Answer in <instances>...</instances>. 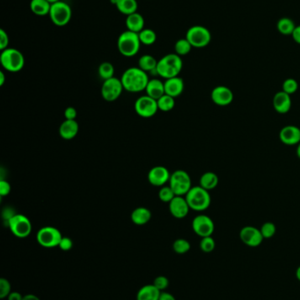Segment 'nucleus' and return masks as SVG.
I'll list each match as a JSON object with an SVG mask.
<instances>
[{
    "instance_id": "f257e3e1",
    "label": "nucleus",
    "mask_w": 300,
    "mask_h": 300,
    "mask_svg": "<svg viewBox=\"0 0 300 300\" xmlns=\"http://www.w3.org/2000/svg\"><path fill=\"white\" fill-rule=\"evenodd\" d=\"M121 81L125 91L138 93L145 91L150 79L148 73L144 72L138 67H132L123 72Z\"/></svg>"
},
{
    "instance_id": "f03ea898",
    "label": "nucleus",
    "mask_w": 300,
    "mask_h": 300,
    "mask_svg": "<svg viewBox=\"0 0 300 300\" xmlns=\"http://www.w3.org/2000/svg\"><path fill=\"white\" fill-rule=\"evenodd\" d=\"M183 67L181 56L177 54H168L163 56L158 61L157 75L162 78L169 79L179 76Z\"/></svg>"
},
{
    "instance_id": "7ed1b4c3",
    "label": "nucleus",
    "mask_w": 300,
    "mask_h": 300,
    "mask_svg": "<svg viewBox=\"0 0 300 300\" xmlns=\"http://www.w3.org/2000/svg\"><path fill=\"white\" fill-rule=\"evenodd\" d=\"M141 42L138 33L126 30L120 34L117 39V49L121 55L125 57H133L140 50Z\"/></svg>"
},
{
    "instance_id": "20e7f679",
    "label": "nucleus",
    "mask_w": 300,
    "mask_h": 300,
    "mask_svg": "<svg viewBox=\"0 0 300 300\" xmlns=\"http://www.w3.org/2000/svg\"><path fill=\"white\" fill-rule=\"evenodd\" d=\"M185 198L187 200L190 210H194L196 212L205 211L212 203V197L209 191L202 188L200 185L190 189L185 196Z\"/></svg>"
},
{
    "instance_id": "39448f33",
    "label": "nucleus",
    "mask_w": 300,
    "mask_h": 300,
    "mask_svg": "<svg viewBox=\"0 0 300 300\" xmlns=\"http://www.w3.org/2000/svg\"><path fill=\"white\" fill-rule=\"evenodd\" d=\"M0 63L6 71L18 72L24 68V55L18 49L7 48L1 52Z\"/></svg>"
},
{
    "instance_id": "423d86ee",
    "label": "nucleus",
    "mask_w": 300,
    "mask_h": 300,
    "mask_svg": "<svg viewBox=\"0 0 300 300\" xmlns=\"http://www.w3.org/2000/svg\"><path fill=\"white\" fill-rule=\"evenodd\" d=\"M169 186L176 196H186L192 188V182L189 173L182 170L174 171L170 176Z\"/></svg>"
},
{
    "instance_id": "0eeeda50",
    "label": "nucleus",
    "mask_w": 300,
    "mask_h": 300,
    "mask_svg": "<svg viewBox=\"0 0 300 300\" xmlns=\"http://www.w3.org/2000/svg\"><path fill=\"white\" fill-rule=\"evenodd\" d=\"M49 18L57 27H65L71 22L72 11L71 6L64 1H59L51 5Z\"/></svg>"
},
{
    "instance_id": "6e6552de",
    "label": "nucleus",
    "mask_w": 300,
    "mask_h": 300,
    "mask_svg": "<svg viewBox=\"0 0 300 300\" xmlns=\"http://www.w3.org/2000/svg\"><path fill=\"white\" fill-rule=\"evenodd\" d=\"M7 225L12 234L18 238H27L32 232L30 219L22 213H15L7 221Z\"/></svg>"
},
{
    "instance_id": "1a4fd4ad",
    "label": "nucleus",
    "mask_w": 300,
    "mask_h": 300,
    "mask_svg": "<svg viewBox=\"0 0 300 300\" xmlns=\"http://www.w3.org/2000/svg\"><path fill=\"white\" fill-rule=\"evenodd\" d=\"M186 39L190 42L193 48L202 49L210 44L212 41V34L205 27L193 26L187 31Z\"/></svg>"
},
{
    "instance_id": "9d476101",
    "label": "nucleus",
    "mask_w": 300,
    "mask_h": 300,
    "mask_svg": "<svg viewBox=\"0 0 300 300\" xmlns=\"http://www.w3.org/2000/svg\"><path fill=\"white\" fill-rule=\"evenodd\" d=\"M63 235L61 232L54 227H43L37 232V243L43 248L52 249L59 247Z\"/></svg>"
},
{
    "instance_id": "9b49d317",
    "label": "nucleus",
    "mask_w": 300,
    "mask_h": 300,
    "mask_svg": "<svg viewBox=\"0 0 300 300\" xmlns=\"http://www.w3.org/2000/svg\"><path fill=\"white\" fill-rule=\"evenodd\" d=\"M134 109L138 116L149 118L156 114L159 111V107L156 99L149 97L148 95H144L136 100Z\"/></svg>"
},
{
    "instance_id": "f8f14e48",
    "label": "nucleus",
    "mask_w": 300,
    "mask_h": 300,
    "mask_svg": "<svg viewBox=\"0 0 300 300\" xmlns=\"http://www.w3.org/2000/svg\"><path fill=\"white\" fill-rule=\"evenodd\" d=\"M123 84L121 79L117 77H112L110 79L105 80L101 86V96L103 99L107 102H114L119 98L123 93Z\"/></svg>"
},
{
    "instance_id": "ddd939ff",
    "label": "nucleus",
    "mask_w": 300,
    "mask_h": 300,
    "mask_svg": "<svg viewBox=\"0 0 300 300\" xmlns=\"http://www.w3.org/2000/svg\"><path fill=\"white\" fill-rule=\"evenodd\" d=\"M192 228L198 236H212L214 233L215 224L212 218L204 214H199L194 218L192 222Z\"/></svg>"
},
{
    "instance_id": "4468645a",
    "label": "nucleus",
    "mask_w": 300,
    "mask_h": 300,
    "mask_svg": "<svg viewBox=\"0 0 300 300\" xmlns=\"http://www.w3.org/2000/svg\"><path fill=\"white\" fill-rule=\"evenodd\" d=\"M239 238L242 243L251 248H256L260 246L264 239L260 229L252 226H247L242 228L239 232Z\"/></svg>"
},
{
    "instance_id": "2eb2a0df",
    "label": "nucleus",
    "mask_w": 300,
    "mask_h": 300,
    "mask_svg": "<svg viewBox=\"0 0 300 300\" xmlns=\"http://www.w3.org/2000/svg\"><path fill=\"white\" fill-rule=\"evenodd\" d=\"M171 173L164 166H155L148 172V181L153 186L162 187L169 183Z\"/></svg>"
},
{
    "instance_id": "dca6fc26",
    "label": "nucleus",
    "mask_w": 300,
    "mask_h": 300,
    "mask_svg": "<svg viewBox=\"0 0 300 300\" xmlns=\"http://www.w3.org/2000/svg\"><path fill=\"white\" fill-rule=\"evenodd\" d=\"M212 102L217 106H227L232 104L234 98L233 92L231 89L227 86H217L212 91L211 94Z\"/></svg>"
},
{
    "instance_id": "f3484780",
    "label": "nucleus",
    "mask_w": 300,
    "mask_h": 300,
    "mask_svg": "<svg viewBox=\"0 0 300 300\" xmlns=\"http://www.w3.org/2000/svg\"><path fill=\"white\" fill-rule=\"evenodd\" d=\"M190 206L182 196H175L169 203V212L176 218H184L190 212Z\"/></svg>"
},
{
    "instance_id": "a211bd4d",
    "label": "nucleus",
    "mask_w": 300,
    "mask_h": 300,
    "mask_svg": "<svg viewBox=\"0 0 300 300\" xmlns=\"http://www.w3.org/2000/svg\"><path fill=\"white\" fill-rule=\"evenodd\" d=\"M279 138L285 145H297L300 143V128L292 125L285 126L280 131Z\"/></svg>"
},
{
    "instance_id": "6ab92c4d",
    "label": "nucleus",
    "mask_w": 300,
    "mask_h": 300,
    "mask_svg": "<svg viewBox=\"0 0 300 300\" xmlns=\"http://www.w3.org/2000/svg\"><path fill=\"white\" fill-rule=\"evenodd\" d=\"M292 102L291 95L287 94L285 91H279L273 97V106L276 112L280 114H285L290 112Z\"/></svg>"
},
{
    "instance_id": "aec40b11",
    "label": "nucleus",
    "mask_w": 300,
    "mask_h": 300,
    "mask_svg": "<svg viewBox=\"0 0 300 300\" xmlns=\"http://www.w3.org/2000/svg\"><path fill=\"white\" fill-rule=\"evenodd\" d=\"M165 93L173 97H177L182 94L184 91L183 79L180 76H175L173 78L166 79L164 82Z\"/></svg>"
},
{
    "instance_id": "412c9836",
    "label": "nucleus",
    "mask_w": 300,
    "mask_h": 300,
    "mask_svg": "<svg viewBox=\"0 0 300 300\" xmlns=\"http://www.w3.org/2000/svg\"><path fill=\"white\" fill-rule=\"evenodd\" d=\"M79 131H80V126L76 121L65 119V122L60 125L59 134L63 139L69 141V139H74L78 135Z\"/></svg>"
},
{
    "instance_id": "4be33fe9",
    "label": "nucleus",
    "mask_w": 300,
    "mask_h": 300,
    "mask_svg": "<svg viewBox=\"0 0 300 300\" xmlns=\"http://www.w3.org/2000/svg\"><path fill=\"white\" fill-rule=\"evenodd\" d=\"M144 24L145 22L144 17L138 12L132 13L130 15L126 16L125 25L127 30L139 33L144 29Z\"/></svg>"
},
{
    "instance_id": "5701e85b",
    "label": "nucleus",
    "mask_w": 300,
    "mask_h": 300,
    "mask_svg": "<svg viewBox=\"0 0 300 300\" xmlns=\"http://www.w3.org/2000/svg\"><path fill=\"white\" fill-rule=\"evenodd\" d=\"M146 95L158 100L165 95V85L164 82L158 78L150 79L145 89Z\"/></svg>"
},
{
    "instance_id": "b1692460",
    "label": "nucleus",
    "mask_w": 300,
    "mask_h": 300,
    "mask_svg": "<svg viewBox=\"0 0 300 300\" xmlns=\"http://www.w3.org/2000/svg\"><path fill=\"white\" fill-rule=\"evenodd\" d=\"M130 218L134 224L138 226H144L150 222L152 218V212L146 207L139 206L138 208L133 210Z\"/></svg>"
},
{
    "instance_id": "393cba45",
    "label": "nucleus",
    "mask_w": 300,
    "mask_h": 300,
    "mask_svg": "<svg viewBox=\"0 0 300 300\" xmlns=\"http://www.w3.org/2000/svg\"><path fill=\"white\" fill-rule=\"evenodd\" d=\"M161 291L153 285H144L137 295V300H159Z\"/></svg>"
},
{
    "instance_id": "a878e982",
    "label": "nucleus",
    "mask_w": 300,
    "mask_h": 300,
    "mask_svg": "<svg viewBox=\"0 0 300 300\" xmlns=\"http://www.w3.org/2000/svg\"><path fill=\"white\" fill-rule=\"evenodd\" d=\"M157 65H158V61H157L156 58L153 57V55H142L138 60V68L144 70V72L151 73L153 75L154 74L157 75Z\"/></svg>"
},
{
    "instance_id": "bb28decb",
    "label": "nucleus",
    "mask_w": 300,
    "mask_h": 300,
    "mask_svg": "<svg viewBox=\"0 0 300 300\" xmlns=\"http://www.w3.org/2000/svg\"><path fill=\"white\" fill-rule=\"evenodd\" d=\"M51 8V4H49L47 0H31L30 10L34 15L43 16L49 15Z\"/></svg>"
},
{
    "instance_id": "cd10ccee",
    "label": "nucleus",
    "mask_w": 300,
    "mask_h": 300,
    "mask_svg": "<svg viewBox=\"0 0 300 300\" xmlns=\"http://www.w3.org/2000/svg\"><path fill=\"white\" fill-rule=\"evenodd\" d=\"M219 179L217 174L212 171L203 173L200 177L199 185L207 191H212L218 186Z\"/></svg>"
},
{
    "instance_id": "c85d7f7f",
    "label": "nucleus",
    "mask_w": 300,
    "mask_h": 300,
    "mask_svg": "<svg viewBox=\"0 0 300 300\" xmlns=\"http://www.w3.org/2000/svg\"><path fill=\"white\" fill-rule=\"evenodd\" d=\"M116 7L123 15H130L138 11V4L137 0H117Z\"/></svg>"
},
{
    "instance_id": "c756f323",
    "label": "nucleus",
    "mask_w": 300,
    "mask_h": 300,
    "mask_svg": "<svg viewBox=\"0 0 300 300\" xmlns=\"http://www.w3.org/2000/svg\"><path fill=\"white\" fill-rule=\"evenodd\" d=\"M296 25L292 19L289 18H282L279 19L276 24V28L279 33L284 35H292L296 28Z\"/></svg>"
},
{
    "instance_id": "7c9ffc66",
    "label": "nucleus",
    "mask_w": 300,
    "mask_h": 300,
    "mask_svg": "<svg viewBox=\"0 0 300 300\" xmlns=\"http://www.w3.org/2000/svg\"><path fill=\"white\" fill-rule=\"evenodd\" d=\"M138 36H139V39L143 45L151 46L156 43V32L151 28H144L140 33H138Z\"/></svg>"
},
{
    "instance_id": "2f4dec72",
    "label": "nucleus",
    "mask_w": 300,
    "mask_h": 300,
    "mask_svg": "<svg viewBox=\"0 0 300 300\" xmlns=\"http://www.w3.org/2000/svg\"><path fill=\"white\" fill-rule=\"evenodd\" d=\"M159 111L162 112H170L175 108V97H171L169 95H163L162 97L157 100Z\"/></svg>"
},
{
    "instance_id": "473e14b6",
    "label": "nucleus",
    "mask_w": 300,
    "mask_h": 300,
    "mask_svg": "<svg viewBox=\"0 0 300 300\" xmlns=\"http://www.w3.org/2000/svg\"><path fill=\"white\" fill-rule=\"evenodd\" d=\"M98 74L100 77L103 80L112 78L115 75V67L109 62H104L100 64L98 68Z\"/></svg>"
},
{
    "instance_id": "72a5a7b5",
    "label": "nucleus",
    "mask_w": 300,
    "mask_h": 300,
    "mask_svg": "<svg viewBox=\"0 0 300 300\" xmlns=\"http://www.w3.org/2000/svg\"><path fill=\"white\" fill-rule=\"evenodd\" d=\"M192 48L193 47H192V45L190 44V42L186 38L178 39L175 44V54H177L180 56L187 55L188 54H190Z\"/></svg>"
},
{
    "instance_id": "f704fd0d",
    "label": "nucleus",
    "mask_w": 300,
    "mask_h": 300,
    "mask_svg": "<svg viewBox=\"0 0 300 300\" xmlns=\"http://www.w3.org/2000/svg\"><path fill=\"white\" fill-rule=\"evenodd\" d=\"M191 249L190 242L185 239H177L173 244V249L176 254L183 255L190 251Z\"/></svg>"
},
{
    "instance_id": "c9c22d12",
    "label": "nucleus",
    "mask_w": 300,
    "mask_h": 300,
    "mask_svg": "<svg viewBox=\"0 0 300 300\" xmlns=\"http://www.w3.org/2000/svg\"><path fill=\"white\" fill-rule=\"evenodd\" d=\"M176 195L175 194L174 191L172 190L171 187L169 185L166 186H162L159 191V198L160 201H162L164 203H170L172 200L174 199V197Z\"/></svg>"
},
{
    "instance_id": "e433bc0d",
    "label": "nucleus",
    "mask_w": 300,
    "mask_h": 300,
    "mask_svg": "<svg viewBox=\"0 0 300 300\" xmlns=\"http://www.w3.org/2000/svg\"><path fill=\"white\" fill-rule=\"evenodd\" d=\"M260 230L264 239H270L276 234V225L272 223V222H265L261 226Z\"/></svg>"
},
{
    "instance_id": "4c0bfd02",
    "label": "nucleus",
    "mask_w": 300,
    "mask_h": 300,
    "mask_svg": "<svg viewBox=\"0 0 300 300\" xmlns=\"http://www.w3.org/2000/svg\"><path fill=\"white\" fill-rule=\"evenodd\" d=\"M216 248L215 239L212 236L203 237L200 242V249L204 253H211Z\"/></svg>"
},
{
    "instance_id": "58836bf2",
    "label": "nucleus",
    "mask_w": 300,
    "mask_h": 300,
    "mask_svg": "<svg viewBox=\"0 0 300 300\" xmlns=\"http://www.w3.org/2000/svg\"><path fill=\"white\" fill-rule=\"evenodd\" d=\"M283 91L286 92L287 94H294L298 89V83L293 78H287L283 83Z\"/></svg>"
},
{
    "instance_id": "ea45409f",
    "label": "nucleus",
    "mask_w": 300,
    "mask_h": 300,
    "mask_svg": "<svg viewBox=\"0 0 300 300\" xmlns=\"http://www.w3.org/2000/svg\"><path fill=\"white\" fill-rule=\"evenodd\" d=\"M11 284L6 278L0 279V298H6L11 293Z\"/></svg>"
},
{
    "instance_id": "a19ab883",
    "label": "nucleus",
    "mask_w": 300,
    "mask_h": 300,
    "mask_svg": "<svg viewBox=\"0 0 300 300\" xmlns=\"http://www.w3.org/2000/svg\"><path fill=\"white\" fill-rule=\"evenodd\" d=\"M153 285L156 287L158 290L163 292L167 289L169 285V280L166 276H157L156 278L154 279L153 281Z\"/></svg>"
},
{
    "instance_id": "79ce46f5",
    "label": "nucleus",
    "mask_w": 300,
    "mask_h": 300,
    "mask_svg": "<svg viewBox=\"0 0 300 300\" xmlns=\"http://www.w3.org/2000/svg\"><path fill=\"white\" fill-rule=\"evenodd\" d=\"M9 35L4 29H0V49L3 51L9 45Z\"/></svg>"
},
{
    "instance_id": "37998d69",
    "label": "nucleus",
    "mask_w": 300,
    "mask_h": 300,
    "mask_svg": "<svg viewBox=\"0 0 300 300\" xmlns=\"http://www.w3.org/2000/svg\"><path fill=\"white\" fill-rule=\"evenodd\" d=\"M59 247L61 250H63V251H69V250H71V249H72V247H73V242H72V239H71V238H69V237L63 236L61 242L59 243Z\"/></svg>"
},
{
    "instance_id": "c03bdc74",
    "label": "nucleus",
    "mask_w": 300,
    "mask_h": 300,
    "mask_svg": "<svg viewBox=\"0 0 300 300\" xmlns=\"http://www.w3.org/2000/svg\"><path fill=\"white\" fill-rule=\"evenodd\" d=\"M11 189L12 188H11L9 182H7L6 180H4V179L0 180V196L1 197H6L7 195H9Z\"/></svg>"
},
{
    "instance_id": "a18cd8bd",
    "label": "nucleus",
    "mask_w": 300,
    "mask_h": 300,
    "mask_svg": "<svg viewBox=\"0 0 300 300\" xmlns=\"http://www.w3.org/2000/svg\"><path fill=\"white\" fill-rule=\"evenodd\" d=\"M77 115H78V112H77V110L74 107H72V106L67 107L65 109V119H68V121H76Z\"/></svg>"
},
{
    "instance_id": "49530a36",
    "label": "nucleus",
    "mask_w": 300,
    "mask_h": 300,
    "mask_svg": "<svg viewBox=\"0 0 300 300\" xmlns=\"http://www.w3.org/2000/svg\"><path fill=\"white\" fill-rule=\"evenodd\" d=\"M23 297L18 291H12L9 296L7 297L8 300H23Z\"/></svg>"
},
{
    "instance_id": "de8ad7c7",
    "label": "nucleus",
    "mask_w": 300,
    "mask_h": 300,
    "mask_svg": "<svg viewBox=\"0 0 300 300\" xmlns=\"http://www.w3.org/2000/svg\"><path fill=\"white\" fill-rule=\"evenodd\" d=\"M292 38L294 39V42L297 44H299L300 45V25L299 26H297L296 28H295L294 32L292 33Z\"/></svg>"
},
{
    "instance_id": "09e8293b",
    "label": "nucleus",
    "mask_w": 300,
    "mask_h": 300,
    "mask_svg": "<svg viewBox=\"0 0 300 300\" xmlns=\"http://www.w3.org/2000/svg\"><path fill=\"white\" fill-rule=\"evenodd\" d=\"M159 300H176V298L171 293L163 291V292H161V294H160Z\"/></svg>"
},
{
    "instance_id": "8fccbe9b",
    "label": "nucleus",
    "mask_w": 300,
    "mask_h": 300,
    "mask_svg": "<svg viewBox=\"0 0 300 300\" xmlns=\"http://www.w3.org/2000/svg\"><path fill=\"white\" fill-rule=\"evenodd\" d=\"M23 300H41L39 297L34 294L25 295Z\"/></svg>"
},
{
    "instance_id": "3c124183",
    "label": "nucleus",
    "mask_w": 300,
    "mask_h": 300,
    "mask_svg": "<svg viewBox=\"0 0 300 300\" xmlns=\"http://www.w3.org/2000/svg\"><path fill=\"white\" fill-rule=\"evenodd\" d=\"M6 83V75L4 71H0V86H3Z\"/></svg>"
},
{
    "instance_id": "603ef678",
    "label": "nucleus",
    "mask_w": 300,
    "mask_h": 300,
    "mask_svg": "<svg viewBox=\"0 0 300 300\" xmlns=\"http://www.w3.org/2000/svg\"><path fill=\"white\" fill-rule=\"evenodd\" d=\"M296 276H297V280L300 282V266L296 270Z\"/></svg>"
},
{
    "instance_id": "864d4df0",
    "label": "nucleus",
    "mask_w": 300,
    "mask_h": 300,
    "mask_svg": "<svg viewBox=\"0 0 300 300\" xmlns=\"http://www.w3.org/2000/svg\"><path fill=\"white\" fill-rule=\"evenodd\" d=\"M296 153H297V157L300 159V143H298L297 145V150H296Z\"/></svg>"
},
{
    "instance_id": "5fc2aeb1",
    "label": "nucleus",
    "mask_w": 300,
    "mask_h": 300,
    "mask_svg": "<svg viewBox=\"0 0 300 300\" xmlns=\"http://www.w3.org/2000/svg\"><path fill=\"white\" fill-rule=\"evenodd\" d=\"M47 1H48L49 4L53 5V4L57 3V2H59V1H61V0H47Z\"/></svg>"
}]
</instances>
